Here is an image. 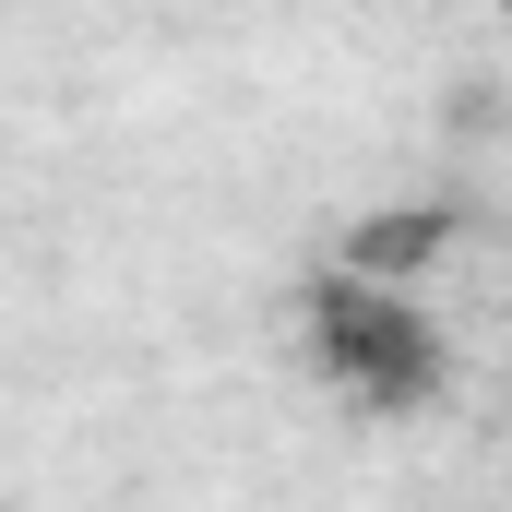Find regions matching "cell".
I'll return each instance as SVG.
<instances>
[{
    "label": "cell",
    "mask_w": 512,
    "mask_h": 512,
    "mask_svg": "<svg viewBox=\"0 0 512 512\" xmlns=\"http://www.w3.org/2000/svg\"><path fill=\"white\" fill-rule=\"evenodd\" d=\"M298 346H310V370L346 393L358 417H417L453 382V346H441L429 298L405 274H358V262H322L298 286Z\"/></svg>",
    "instance_id": "cell-1"
}]
</instances>
